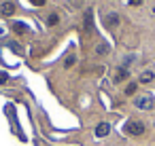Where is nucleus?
<instances>
[{
	"instance_id": "20e7f679",
	"label": "nucleus",
	"mask_w": 155,
	"mask_h": 146,
	"mask_svg": "<svg viewBox=\"0 0 155 146\" xmlns=\"http://www.w3.org/2000/svg\"><path fill=\"white\" fill-rule=\"evenodd\" d=\"M0 11H2V15L11 17V15L15 13V5H13V2H2V7H0Z\"/></svg>"
},
{
	"instance_id": "f257e3e1",
	"label": "nucleus",
	"mask_w": 155,
	"mask_h": 146,
	"mask_svg": "<svg viewBox=\"0 0 155 146\" xmlns=\"http://www.w3.org/2000/svg\"><path fill=\"white\" fill-rule=\"evenodd\" d=\"M125 133L127 135H142L144 133V125L140 121H127L125 123Z\"/></svg>"
},
{
	"instance_id": "9b49d317",
	"label": "nucleus",
	"mask_w": 155,
	"mask_h": 146,
	"mask_svg": "<svg viewBox=\"0 0 155 146\" xmlns=\"http://www.w3.org/2000/svg\"><path fill=\"white\" fill-rule=\"evenodd\" d=\"M47 2V0H32V5H36V7H43Z\"/></svg>"
},
{
	"instance_id": "39448f33",
	"label": "nucleus",
	"mask_w": 155,
	"mask_h": 146,
	"mask_svg": "<svg viewBox=\"0 0 155 146\" xmlns=\"http://www.w3.org/2000/svg\"><path fill=\"white\" fill-rule=\"evenodd\" d=\"M108 131H110V125H108V123H100V125L96 127V135H98V138H102V135H106Z\"/></svg>"
},
{
	"instance_id": "f03ea898",
	"label": "nucleus",
	"mask_w": 155,
	"mask_h": 146,
	"mask_svg": "<svg viewBox=\"0 0 155 146\" xmlns=\"http://www.w3.org/2000/svg\"><path fill=\"white\" fill-rule=\"evenodd\" d=\"M136 106H138L140 110H151V108L155 106L153 95H138V97H136Z\"/></svg>"
},
{
	"instance_id": "423d86ee",
	"label": "nucleus",
	"mask_w": 155,
	"mask_h": 146,
	"mask_svg": "<svg viewBox=\"0 0 155 146\" xmlns=\"http://www.w3.org/2000/svg\"><path fill=\"white\" fill-rule=\"evenodd\" d=\"M138 81H140L142 85H147V83H151V81H153V72H142Z\"/></svg>"
},
{
	"instance_id": "6e6552de",
	"label": "nucleus",
	"mask_w": 155,
	"mask_h": 146,
	"mask_svg": "<svg viewBox=\"0 0 155 146\" xmlns=\"http://www.w3.org/2000/svg\"><path fill=\"white\" fill-rule=\"evenodd\" d=\"M58 21H60V17H58L55 13H53V15H49V19H47V24H49V26H55Z\"/></svg>"
},
{
	"instance_id": "1a4fd4ad",
	"label": "nucleus",
	"mask_w": 155,
	"mask_h": 146,
	"mask_svg": "<svg viewBox=\"0 0 155 146\" xmlns=\"http://www.w3.org/2000/svg\"><path fill=\"white\" fill-rule=\"evenodd\" d=\"M134 91H136V83H130V85L125 87V95H132Z\"/></svg>"
},
{
	"instance_id": "0eeeda50",
	"label": "nucleus",
	"mask_w": 155,
	"mask_h": 146,
	"mask_svg": "<svg viewBox=\"0 0 155 146\" xmlns=\"http://www.w3.org/2000/svg\"><path fill=\"white\" fill-rule=\"evenodd\" d=\"M125 78H127V70L123 68V70H119V72H117V76H115V81L119 83V81H125Z\"/></svg>"
},
{
	"instance_id": "7ed1b4c3",
	"label": "nucleus",
	"mask_w": 155,
	"mask_h": 146,
	"mask_svg": "<svg viewBox=\"0 0 155 146\" xmlns=\"http://www.w3.org/2000/svg\"><path fill=\"white\" fill-rule=\"evenodd\" d=\"M104 26L110 28V30L117 28V26H119V15H117V13H108V15L104 17Z\"/></svg>"
},
{
	"instance_id": "f8f14e48",
	"label": "nucleus",
	"mask_w": 155,
	"mask_h": 146,
	"mask_svg": "<svg viewBox=\"0 0 155 146\" xmlns=\"http://www.w3.org/2000/svg\"><path fill=\"white\" fill-rule=\"evenodd\" d=\"M130 5H132V7H140V5H142V0H130Z\"/></svg>"
},
{
	"instance_id": "9d476101",
	"label": "nucleus",
	"mask_w": 155,
	"mask_h": 146,
	"mask_svg": "<svg viewBox=\"0 0 155 146\" xmlns=\"http://www.w3.org/2000/svg\"><path fill=\"white\" fill-rule=\"evenodd\" d=\"M13 30L21 34V32H26V26H24V24H13Z\"/></svg>"
}]
</instances>
